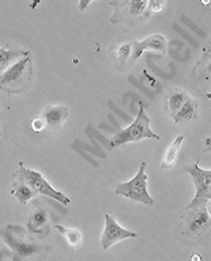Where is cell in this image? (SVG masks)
I'll list each match as a JSON object with an SVG mask.
<instances>
[{"mask_svg":"<svg viewBox=\"0 0 211 261\" xmlns=\"http://www.w3.org/2000/svg\"><path fill=\"white\" fill-rule=\"evenodd\" d=\"M211 216L207 205H190L180 211L177 237L181 242L196 245L208 244Z\"/></svg>","mask_w":211,"mask_h":261,"instance_id":"1","label":"cell"},{"mask_svg":"<svg viewBox=\"0 0 211 261\" xmlns=\"http://www.w3.org/2000/svg\"><path fill=\"white\" fill-rule=\"evenodd\" d=\"M0 234L18 261H44L49 252V246L30 236L20 226H8Z\"/></svg>","mask_w":211,"mask_h":261,"instance_id":"2","label":"cell"},{"mask_svg":"<svg viewBox=\"0 0 211 261\" xmlns=\"http://www.w3.org/2000/svg\"><path fill=\"white\" fill-rule=\"evenodd\" d=\"M33 81V59L28 52L0 75V90L4 93H22Z\"/></svg>","mask_w":211,"mask_h":261,"instance_id":"3","label":"cell"},{"mask_svg":"<svg viewBox=\"0 0 211 261\" xmlns=\"http://www.w3.org/2000/svg\"><path fill=\"white\" fill-rule=\"evenodd\" d=\"M143 139H155V140H159L161 138L151 130L150 117L147 116L145 106L140 103L136 118L127 128H124L120 132L113 135V138L110 139L109 147L110 148H114V147H120L123 144H127V143L140 142Z\"/></svg>","mask_w":211,"mask_h":261,"instance_id":"4","label":"cell"},{"mask_svg":"<svg viewBox=\"0 0 211 261\" xmlns=\"http://www.w3.org/2000/svg\"><path fill=\"white\" fill-rule=\"evenodd\" d=\"M16 181H20V182H25L26 185L34 189L37 192V195H44L46 197H51V199H55L56 201H59L63 205H68L69 204V197L61 193V192L56 191L55 188L51 185V184L45 179V177L41 174L40 171L33 170V169H29V167L25 166L24 162H19V170L16 171L14 174Z\"/></svg>","mask_w":211,"mask_h":261,"instance_id":"5","label":"cell"},{"mask_svg":"<svg viewBox=\"0 0 211 261\" xmlns=\"http://www.w3.org/2000/svg\"><path fill=\"white\" fill-rule=\"evenodd\" d=\"M146 162L140 163L138 173L127 182H120L116 188V195L127 197V199L142 203L147 207H153L154 199L151 197L147 191V174H146Z\"/></svg>","mask_w":211,"mask_h":261,"instance_id":"6","label":"cell"},{"mask_svg":"<svg viewBox=\"0 0 211 261\" xmlns=\"http://www.w3.org/2000/svg\"><path fill=\"white\" fill-rule=\"evenodd\" d=\"M183 171L191 175L195 185V197L190 205H208L211 200V170L200 169L199 163H191L183 167Z\"/></svg>","mask_w":211,"mask_h":261,"instance_id":"7","label":"cell"},{"mask_svg":"<svg viewBox=\"0 0 211 261\" xmlns=\"http://www.w3.org/2000/svg\"><path fill=\"white\" fill-rule=\"evenodd\" d=\"M149 0H132V2H110V6L114 7V15L112 16L113 23L127 22V23H142L147 20L146 8Z\"/></svg>","mask_w":211,"mask_h":261,"instance_id":"8","label":"cell"},{"mask_svg":"<svg viewBox=\"0 0 211 261\" xmlns=\"http://www.w3.org/2000/svg\"><path fill=\"white\" fill-rule=\"evenodd\" d=\"M138 234L131 230L122 227L120 224L116 222L113 216L106 214L105 215V227L102 231L101 236V248L104 250L109 249L110 246H113L114 244H118L120 241H124L127 238H136Z\"/></svg>","mask_w":211,"mask_h":261,"instance_id":"9","label":"cell"},{"mask_svg":"<svg viewBox=\"0 0 211 261\" xmlns=\"http://www.w3.org/2000/svg\"><path fill=\"white\" fill-rule=\"evenodd\" d=\"M154 50V52L165 53L167 50V40L159 34H154V36L147 37L146 40L143 41H134L132 42V53H131V61L138 60L140 55L145 50Z\"/></svg>","mask_w":211,"mask_h":261,"instance_id":"10","label":"cell"},{"mask_svg":"<svg viewBox=\"0 0 211 261\" xmlns=\"http://www.w3.org/2000/svg\"><path fill=\"white\" fill-rule=\"evenodd\" d=\"M26 53L28 52H25L19 45L14 44L11 41L0 40V75L15 61L22 59Z\"/></svg>","mask_w":211,"mask_h":261,"instance_id":"11","label":"cell"},{"mask_svg":"<svg viewBox=\"0 0 211 261\" xmlns=\"http://www.w3.org/2000/svg\"><path fill=\"white\" fill-rule=\"evenodd\" d=\"M69 110L67 106L52 105L46 106L40 117L44 120L46 128L51 130H57L63 125V122L68 118Z\"/></svg>","mask_w":211,"mask_h":261,"instance_id":"12","label":"cell"},{"mask_svg":"<svg viewBox=\"0 0 211 261\" xmlns=\"http://www.w3.org/2000/svg\"><path fill=\"white\" fill-rule=\"evenodd\" d=\"M49 212L41 205L32 207V211L28 218V231L32 234L42 236L48 230Z\"/></svg>","mask_w":211,"mask_h":261,"instance_id":"13","label":"cell"},{"mask_svg":"<svg viewBox=\"0 0 211 261\" xmlns=\"http://www.w3.org/2000/svg\"><path fill=\"white\" fill-rule=\"evenodd\" d=\"M199 116V102L195 98L188 97L187 101L184 102V105L179 109V112L173 116V121L176 124H190L194 122Z\"/></svg>","mask_w":211,"mask_h":261,"instance_id":"14","label":"cell"},{"mask_svg":"<svg viewBox=\"0 0 211 261\" xmlns=\"http://www.w3.org/2000/svg\"><path fill=\"white\" fill-rule=\"evenodd\" d=\"M184 136L180 135L173 140V142L168 146L167 151H165V155H163L162 162H161V169H172L175 166L176 161L179 158L180 151H181V146H183Z\"/></svg>","mask_w":211,"mask_h":261,"instance_id":"15","label":"cell"},{"mask_svg":"<svg viewBox=\"0 0 211 261\" xmlns=\"http://www.w3.org/2000/svg\"><path fill=\"white\" fill-rule=\"evenodd\" d=\"M11 195L18 200V203H19L20 205H26L30 200H33L36 197L37 192L34 191V189H32L29 185H26L25 182L16 181L14 188H12Z\"/></svg>","mask_w":211,"mask_h":261,"instance_id":"16","label":"cell"},{"mask_svg":"<svg viewBox=\"0 0 211 261\" xmlns=\"http://www.w3.org/2000/svg\"><path fill=\"white\" fill-rule=\"evenodd\" d=\"M190 97L187 91H184L181 89H173L168 95V110L173 117L181 106L184 105V102L187 101V98Z\"/></svg>","mask_w":211,"mask_h":261,"instance_id":"17","label":"cell"},{"mask_svg":"<svg viewBox=\"0 0 211 261\" xmlns=\"http://www.w3.org/2000/svg\"><path fill=\"white\" fill-rule=\"evenodd\" d=\"M55 228L59 230L61 236L64 237L71 249H78L82 245V232L78 228H67L64 226H60V224H56Z\"/></svg>","mask_w":211,"mask_h":261,"instance_id":"18","label":"cell"},{"mask_svg":"<svg viewBox=\"0 0 211 261\" xmlns=\"http://www.w3.org/2000/svg\"><path fill=\"white\" fill-rule=\"evenodd\" d=\"M131 53H132V42H123V44L114 45L112 50H110L112 57L120 65L126 64L127 61L130 60Z\"/></svg>","mask_w":211,"mask_h":261,"instance_id":"19","label":"cell"},{"mask_svg":"<svg viewBox=\"0 0 211 261\" xmlns=\"http://www.w3.org/2000/svg\"><path fill=\"white\" fill-rule=\"evenodd\" d=\"M167 7V3L165 2H149L147 3V8H146V15L147 18L153 14H159L161 11H163V8Z\"/></svg>","mask_w":211,"mask_h":261,"instance_id":"20","label":"cell"},{"mask_svg":"<svg viewBox=\"0 0 211 261\" xmlns=\"http://www.w3.org/2000/svg\"><path fill=\"white\" fill-rule=\"evenodd\" d=\"M46 128V125H45L44 120L41 117H37L34 118V120H32V129L34 130V132H37V134H40V132H42V130Z\"/></svg>","mask_w":211,"mask_h":261,"instance_id":"21","label":"cell"},{"mask_svg":"<svg viewBox=\"0 0 211 261\" xmlns=\"http://www.w3.org/2000/svg\"><path fill=\"white\" fill-rule=\"evenodd\" d=\"M192 261H202V258H200L199 254H194L192 256Z\"/></svg>","mask_w":211,"mask_h":261,"instance_id":"22","label":"cell"}]
</instances>
